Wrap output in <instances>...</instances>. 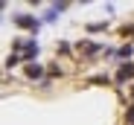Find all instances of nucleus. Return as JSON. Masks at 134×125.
<instances>
[{"instance_id":"1","label":"nucleus","mask_w":134,"mask_h":125,"mask_svg":"<svg viewBox=\"0 0 134 125\" xmlns=\"http://www.w3.org/2000/svg\"><path fill=\"white\" fill-rule=\"evenodd\" d=\"M15 50L24 52V58H35L38 55V44L32 41V44H24V41H15Z\"/></svg>"},{"instance_id":"2","label":"nucleus","mask_w":134,"mask_h":125,"mask_svg":"<svg viewBox=\"0 0 134 125\" xmlns=\"http://www.w3.org/2000/svg\"><path fill=\"white\" fill-rule=\"evenodd\" d=\"M15 23H18V26H24V29H32V32L38 29V20L29 17V15H18V17H15Z\"/></svg>"},{"instance_id":"3","label":"nucleus","mask_w":134,"mask_h":125,"mask_svg":"<svg viewBox=\"0 0 134 125\" xmlns=\"http://www.w3.org/2000/svg\"><path fill=\"white\" fill-rule=\"evenodd\" d=\"M131 76H134V64H122L117 79H120V81H125V79H131Z\"/></svg>"},{"instance_id":"4","label":"nucleus","mask_w":134,"mask_h":125,"mask_svg":"<svg viewBox=\"0 0 134 125\" xmlns=\"http://www.w3.org/2000/svg\"><path fill=\"white\" fill-rule=\"evenodd\" d=\"M41 73H44V67H41V64H29V67H26V76H29V79H38Z\"/></svg>"},{"instance_id":"5","label":"nucleus","mask_w":134,"mask_h":125,"mask_svg":"<svg viewBox=\"0 0 134 125\" xmlns=\"http://www.w3.org/2000/svg\"><path fill=\"white\" fill-rule=\"evenodd\" d=\"M131 55V47H120V58H128Z\"/></svg>"},{"instance_id":"6","label":"nucleus","mask_w":134,"mask_h":125,"mask_svg":"<svg viewBox=\"0 0 134 125\" xmlns=\"http://www.w3.org/2000/svg\"><path fill=\"white\" fill-rule=\"evenodd\" d=\"M128 122H134V105L128 108Z\"/></svg>"},{"instance_id":"7","label":"nucleus","mask_w":134,"mask_h":125,"mask_svg":"<svg viewBox=\"0 0 134 125\" xmlns=\"http://www.w3.org/2000/svg\"><path fill=\"white\" fill-rule=\"evenodd\" d=\"M131 93H134V87H131Z\"/></svg>"}]
</instances>
